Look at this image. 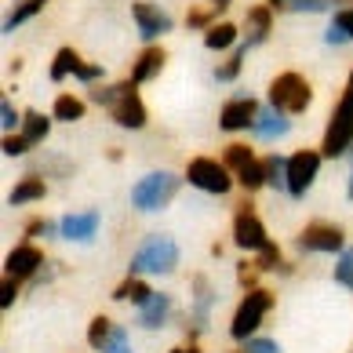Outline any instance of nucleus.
<instances>
[{
  "label": "nucleus",
  "mask_w": 353,
  "mask_h": 353,
  "mask_svg": "<svg viewBox=\"0 0 353 353\" xmlns=\"http://www.w3.org/2000/svg\"><path fill=\"white\" fill-rule=\"evenodd\" d=\"M91 102H95V106H106L113 124L128 128V132L146 128V106H142V99H139L135 81H121V84H110V88H91Z\"/></svg>",
  "instance_id": "1"
},
{
  "label": "nucleus",
  "mask_w": 353,
  "mask_h": 353,
  "mask_svg": "<svg viewBox=\"0 0 353 353\" xmlns=\"http://www.w3.org/2000/svg\"><path fill=\"white\" fill-rule=\"evenodd\" d=\"M179 266V244L168 237V233H150L146 241L139 244V252L132 255V266L128 273H157V277H168Z\"/></svg>",
  "instance_id": "2"
},
{
  "label": "nucleus",
  "mask_w": 353,
  "mask_h": 353,
  "mask_svg": "<svg viewBox=\"0 0 353 353\" xmlns=\"http://www.w3.org/2000/svg\"><path fill=\"white\" fill-rule=\"evenodd\" d=\"M182 190V179L175 172H150L132 186V208L135 212H161L175 201V193Z\"/></svg>",
  "instance_id": "3"
},
{
  "label": "nucleus",
  "mask_w": 353,
  "mask_h": 353,
  "mask_svg": "<svg viewBox=\"0 0 353 353\" xmlns=\"http://www.w3.org/2000/svg\"><path fill=\"white\" fill-rule=\"evenodd\" d=\"M273 310V292L270 288H248V295L241 299V306L233 310V321H230V335L244 343V339H252L259 332V324L266 321V313Z\"/></svg>",
  "instance_id": "4"
},
{
  "label": "nucleus",
  "mask_w": 353,
  "mask_h": 353,
  "mask_svg": "<svg viewBox=\"0 0 353 353\" xmlns=\"http://www.w3.org/2000/svg\"><path fill=\"white\" fill-rule=\"evenodd\" d=\"M310 102H313V88H310V81L303 73L288 70V73L273 77V84H270V106L273 110L295 117V113H306Z\"/></svg>",
  "instance_id": "5"
},
{
  "label": "nucleus",
  "mask_w": 353,
  "mask_h": 353,
  "mask_svg": "<svg viewBox=\"0 0 353 353\" xmlns=\"http://www.w3.org/2000/svg\"><path fill=\"white\" fill-rule=\"evenodd\" d=\"M350 146H353V91H343V99H339V106L332 113L328 128H324L321 153L335 161V157H343Z\"/></svg>",
  "instance_id": "6"
},
{
  "label": "nucleus",
  "mask_w": 353,
  "mask_h": 353,
  "mask_svg": "<svg viewBox=\"0 0 353 353\" xmlns=\"http://www.w3.org/2000/svg\"><path fill=\"white\" fill-rule=\"evenodd\" d=\"M186 182L204 190V193L222 197V193L233 190V172L222 161H215V157H193V161L186 164Z\"/></svg>",
  "instance_id": "7"
},
{
  "label": "nucleus",
  "mask_w": 353,
  "mask_h": 353,
  "mask_svg": "<svg viewBox=\"0 0 353 353\" xmlns=\"http://www.w3.org/2000/svg\"><path fill=\"white\" fill-rule=\"evenodd\" d=\"M295 248L306 255H339L346 248V233L335 222H310V226L295 237Z\"/></svg>",
  "instance_id": "8"
},
{
  "label": "nucleus",
  "mask_w": 353,
  "mask_h": 353,
  "mask_svg": "<svg viewBox=\"0 0 353 353\" xmlns=\"http://www.w3.org/2000/svg\"><path fill=\"white\" fill-rule=\"evenodd\" d=\"M321 157L317 150H299L288 157V197H295V201H303L310 186L317 182V172H321Z\"/></svg>",
  "instance_id": "9"
},
{
  "label": "nucleus",
  "mask_w": 353,
  "mask_h": 353,
  "mask_svg": "<svg viewBox=\"0 0 353 353\" xmlns=\"http://www.w3.org/2000/svg\"><path fill=\"white\" fill-rule=\"evenodd\" d=\"M233 244H237L241 252H263V248L270 244L266 226H263V219L255 215L252 201H244L237 208V215H233Z\"/></svg>",
  "instance_id": "10"
},
{
  "label": "nucleus",
  "mask_w": 353,
  "mask_h": 353,
  "mask_svg": "<svg viewBox=\"0 0 353 353\" xmlns=\"http://www.w3.org/2000/svg\"><path fill=\"white\" fill-rule=\"evenodd\" d=\"M88 343L91 350H99V353H132V339H128V328L124 324H117L110 317H91L88 324Z\"/></svg>",
  "instance_id": "11"
},
{
  "label": "nucleus",
  "mask_w": 353,
  "mask_h": 353,
  "mask_svg": "<svg viewBox=\"0 0 353 353\" xmlns=\"http://www.w3.org/2000/svg\"><path fill=\"white\" fill-rule=\"evenodd\" d=\"M132 19H135V30L146 44H157L164 33H172V15L157 4H146V0H135L132 4Z\"/></svg>",
  "instance_id": "12"
},
{
  "label": "nucleus",
  "mask_w": 353,
  "mask_h": 353,
  "mask_svg": "<svg viewBox=\"0 0 353 353\" xmlns=\"http://www.w3.org/2000/svg\"><path fill=\"white\" fill-rule=\"evenodd\" d=\"M44 263H48V259H44L41 248H33L30 241H26V244H19V248H11V252H8L4 270H8V277H15V281H30V277L41 273Z\"/></svg>",
  "instance_id": "13"
},
{
  "label": "nucleus",
  "mask_w": 353,
  "mask_h": 353,
  "mask_svg": "<svg viewBox=\"0 0 353 353\" xmlns=\"http://www.w3.org/2000/svg\"><path fill=\"white\" fill-rule=\"evenodd\" d=\"M212 306H215V292L208 288L204 273H197V277H193V310L186 313L190 335H201L208 328V321H212Z\"/></svg>",
  "instance_id": "14"
},
{
  "label": "nucleus",
  "mask_w": 353,
  "mask_h": 353,
  "mask_svg": "<svg viewBox=\"0 0 353 353\" xmlns=\"http://www.w3.org/2000/svg\"><path fill=\"white\" fill-rule=\"evenodd\" d=\"M255 117H259V102L252 95H237V99H230L226 106H222L219 128L222 132H244V128L255 124Z\"/></svg>",
  "instance_id": "15"
},
{
  "label": "nucleus",
  "mask_w": 353,
  "mask_h": 353,
  "mask_svg": "<svg viewBox=\"0 0 353 353\" xmlns=\"http://www.w3.org/2000/svg\"><path fill=\"white\" fill-rule=\"evenodd\" d=\"M270 33H273V8L266 4H255V8H248V15H244V44L241 48H259V44H266L270 41Z\"/></svg>",
  "instance_id": "16"
},
{
  "label": "nucleus",
  "mask_w": 353,
  "mask_h": 353,
  "mask_svg": "<svg viewBox=\"0 0 353 353\" xmlns=\"http://www.w3.org/2000/svg\"><path fill=\"white\" fill-rule=\"evenodd\" d=\"M99 212H70L66 219L59 222V237L77 241V244H88L91 237L99 233Z\"/></svg>",
  "instance_id": "17"
},
{
  "label": "nucleus",
  "mask_w": 353,
  "mask_h": 353,
  "mask_svg": "<svg viewBox=\"0 0 353 353\" xmlns=\"http://www.w3.org/2000/svg\"><path fill=\"white\" fill-rule=\"evenodd\" d=\"M168 317H172V295H168V292H153L150 299H146V303H142L139 306V324H142V328H164V324H168Z\"/></svg>",
  "instance_id": "18"
},
{
  "label": "nucleus",
  "mask_w": 353,
  "mask_h": 353,
  "mask_svg": "<svg viewBox=\"0 0 353 353\" xmlns=\"http://www.w3.org/2000/svg\"><path fill=\"white\" fill-rule=\"evenodd\" d=\"M164 66H168V51H164V48H157V44H150V48L135 59L132 81H135V84H150V81H157V77H161Z\"/></svg>",
  "instance_id": "19"
},
{
  "label": "nucleus",
  "mask_w": 353,
  "mask_h": 353,
  "mask_svg": "<svg viewBox=\"0 0 353 353\" xmlns=\"http://www.w3.org/2000/svg\"><path fill=\"white\" fill-rule=\"evenodd\" d=\"M252 132H255L259 139H284L288 132H292V121H288V113L266 106V110H259L255 124H252Z\"/></svg>",
  "instance_id": "20"
},
{
  "label": "nucleus",
  "mask_w": 353,
  "mask_h": 353,
  "mask_svg": "<svg viewBox=\"0 0 353 353\" xmlns=\"http://www.w3.org/2000/svg\"><path fill=\"white\" fill-rule=\"evenodd\" d=\"M150 295H153V288L146 281H139V273H128V277L113 288V303H135V306H142Z\"/></svg>",
  "instance_id": "21"
},
{
  "label": "nucleus",
  "mask_w": 353,
  "mask_h": 353,
  "mask_svg": "<svg viewBox=\"0 0 353 353\" xmlns=\"http://www.w3.org/2000/svg\"><path fill=\"white\" fill-rule=\"evenodd\" d=\"M48 193V186H44V179L41 175H22L19 179V186L8 193V204L11 208H19V204H37Z\"/></svg>",
  "instance_id": "22"
},
{
  "label": "nucleus",
  "mask_w": 353,
  "mask_h": 353,
  "mask_svg": "<svg viewBox=\"0 0 353 353\" xmlns=\"http://www.w3.org/2000/svg\"><path fill=\"white\" fill-rule=\"evenodd\" d=\"M81 55H77V48H59L55 51V59H51V70H48V77L51 81H66V77H77V70H81Z\"/></svg>",
  "instance_id": "23"
},
{
  "label": "nucleus",
  "mask_w": 353,
  "mask_h": 353,
  "mask_svg": "<svg viewBox=\"0 0 353 353\" xmlns=\"http://www.w3.org/2000/svg\"><path fill=\"white\" fill-rule=\"evenodd\" d=\"M237 37H241V26L215 22L212 30H204V48H208V51H226V48L237 44Z\"/></svg>",
  "instance_id": "24"
},
{
  "label": "nucleus",
  "mask_w": 353,
  "mask_h": 353,
  "mask_svg": "<svg viewBox=\"0 0 353 353\" xmlns=\"http://www.w3.org/2000/svg\"><path fill=\"white\" fill-rule=\"evenodd\" d=\"M48 132H51V117L37 113V110H26L22 113V135H26L30 146H41V142L48 139Z\"/></svg>",
  "instance_id": "25"
},
{
  "label": "nucleus",
  "mask_w": 353,
  "mask_h": 353,
  "mask_svg": "<svg viewBox=\"0 0 353 353\" xmlns=\"http://www.w3.org/2000/svg\"><path fill=\"white\" fill-rule=\"evenodd\" d=\"M48 8V0H19L15 8H11V15L4 19V33H15L22 22H30V19H37L41 11Z\"/></svg>",
  "instance_id": "26"
},
{
  "label": "nucleus",
  "mask_w": 353,
  "mask_h": 353,
  "mask_svg": "<svg viewBox=\"0 0 353 353\" xmlns=\"http://www.w3.org/2000/svg\"><path fill=\"white\" fill-rule=\"evenodd\" d=\"M273 11H303V15H321V11H332L335 0H266Z\"/></svg>",
  "instance_id": "27"
},
{
  "label": "nucleus",
  "mask_w": 353,
  "mask_h": 353,
  "mask_svg": "<svg viewBox=\"0 0 353 353\" xmlns=\"http://www.w3.org/2000/svg\"><path fill=\"white\" fill-rule=\"evenodd\" d=\"M51 117H55V121H62V124H77V121L84 117V102L77 99V95H59L55 106H51Z\"/></svg>",
  "instance_id": "28"
},
{
  "label": "nucleus",
  "mask_w": 353,
  "mask_h": 353,
  "mask_svg": "<svg viewBox=\"0 0 353 353\" xmlns=\"http://www.w3.org/2000/svg\"><path fill=\"white\" fill-rule=\"evenodd\" d=\"M266 186L288 193V157H277V153L266 157Z\"/></svg>",
  "instance_id": "29"
},
{
  "label": "nucleus",
  "mask_w": 353,
  "mask_h": 353,
  "mask_svg": "<svg viewBox=\"0 0 353 353\" xmlns=\"http://www.w3.org/2000/svg\"><path fill=\"white\" fill-rule=\"evenodd\" d=\"M248 161H255V150H252V146H244V142H230L226 153H222V164H226L233 175H237Z\"/></svg>",
  "instance_id": "30"
},
{
  "label": "nucleus",
  "mask_w": 353,
  "mask_h": 353,
  "mask_svg": "<svg viewBox=\"0 0 353 353\" xmlns=\"http://www.w3.org/2000/svg\"><path fill=\"white\" fill-rule=\"evenodd\" d=\"M244 55H248V48H241L237 44V51L222 62V66H215V81H222V84H230V81H237L241 77V70H244Z\"/></svg>",
  "instance_id": "31"
},
{
  "label": "nucleus",
  "mask_w": 353,
  "mask_h": 353,
  "mask_svg": "<svg viewBox=\"0 0 353 353\" xmlns=\"http://www.w3.org/2000/svg\"><path fill=\"white\" fill-rule=\"evenodd\" d=\"M237 182L244 190H259L266 186V161H248L241 172H237Z\"/></svg>",
  "instance_id": "32"
},
{
  "label": "nucleus",
  "mask_w": 353,
  "mask_h": 353,
  "mask_svg": "<svg viewBox=\"0 0 353 353\" xmlns=\"http://www.w3.org/2000/svg\"><path fill=\"white\" fill-rule=\"evenodd\" d=\"M215 15H219V11L212 4H208V8H190L186 11V26H190V30H212Z\"/></svg>",
  "instance_id": "33"
},
{
  "label": "nucleus",
  "mask_w": 353,
  "mask_h": 353,
  "mask_svg": "<svg viewBox=\"0 0 353 353\" xmlns=\"http://www.w3.org/2000/svg\"><path fill=\"white\" fill-rule=\"evenodd\" d=\"M335 281H339V284H346L350 292H353V248H343V252H339V263H335Z\"/></svg>",
  "instance_id": "34"
},
{
  "label": "nucleus",
  "mask_w": 353,
  "mask_h": 353,
  "mask_svg": "<svg viewBox=\"0 0 353 353\" xmlns=\"http://www.w3.org/2000/svg\"><path fill=\"white\" fill-rule=\"evenodd\" d=\"M255 266L263 270V273H266V270H284V273H288V266H284V259H281V248H277V244H266L263 252H259Z\"/></svg>",
  "instance_id": "35"
},
{
  "label": "nucleus",
  "mask_w": 353,
  "mask_h": 353,
  "mask_svg": "<svg viewBox=\"0 0 353 353\" xmlns=\"http://www.w3.org/2000/svg\"><path fill=\"white\" fill-rule=\"evenodd\" d=\"M0 124H4V135H11L15 128H22V113L11 106V99L0 102Z\"/></svg>",
  "instance_id": "36"
},
{
  "label": "nucleus",
  "mask_w": 353,
  "mask_h": 353,
  "mask_svg": "<svg viewBox=\"0 0 353 353\" xmlns=\"http://www.w3.org/2000/svg\"><path fill=\"white\" fill-rule=\"evenodd\" d=\"M59 226H55V222H51V219H30V222H26V237H51V233H55Z\"/></svg>",
  "instance_id": "37"
},
{
  "label": "nucleus",
  "mask_w": 353,
  "mask_h": 353,
  "mask_svg": "<svg viewBox=\"0 0 353 353\" xmlns=\"http://www.w3.org/2000/svg\"><path fill=\"white\" fill-rule=\"evenodd\" d=\"M0 150H4V157H22L26 150H30V142H26V135L19 132H11V135H4V146H0Z\"/></svg>",
  "instance_id": "38"
},
{
  "label": "nucleus",
  "mask_w": 353,
  "mask_h": 353,
  "mask_svg": "<svg viewBox=\"0 0 353 353\" xmlns=\"http://www.w3.org/2000/svg\"><path fill=\"white\" fill-rule=\"evenodd\" d=\"M244 353H281V346L273 339H244Z\"/></svg>",
  "instance_id": "39"
},
{
  "label": "nucleus",
  "mask_w": 353,
  "mask_h": 353,
  "mask_svg": "<svg viewBox=\"0 0 353 353\" xmlns=\"http://www.w3.org/2000/svg\"><path fill=\"white\" fill-rule=\"evenodd\" d=\"M77 81H81V84H99L102 81V66H95V62H81Z\"/></svg>",
  "instance_id": "40"
},
{
  "label": "nucleus",
  "mask_w": 353,
  "mask_h": 353,
  "mask_svg": "<svg viewBox=\"0 0 353 353\" xmlns=\"http://www.w3.org/2000/svg\"><path fill=\"white\" fill-rule=\"evenodd\" d=\"M332 22L339 26V30H346V37H350V44H353V8H339L335 15H332Z\"/></svg>",
  "instance_id": "41"
},
{
  "label": "nucleus",
  "mask_w": 353,
  "mask_h": 353,
  "mask_svg": "<svg viewBox=\"0 0 353 353\" xmlns=\"http://www.w3.org/2000/svg\"><path fill=\"white\" fill-rule=\"evenodd\" d=\"M324 44H332V48H343V44H350V37H346V30H339V26L332 22L328 30H324Z\"/></svg>",
  "instance_id": "42"
},
{
  "label": "nucleus",
  "mask_w": 353,
  "mask_h": 353,
  "mask_svg": "<svg viewBox=\"0 0 353 353\" xmlns=\"http://www.w3.org/2000/svg\"><path fill=\"white\" fill-rule=\"evenodd\" d=\"M15 299H19V281L8 277V281H4V295H0V306L11 310V303H15Z\"/></svg>",
  "instance_id": "43"
},
{
  "label": "nucleus",
  "mask_w": 353,
  "mask_h": 353,
  "mask_svg": "<svg viewBox=\"0 0 353 353\" xmlns=\"http://www.w3.org/2000/svg\"><path fill=\"white\" fill-rule=\"evenodd\" d=\"M208 4H212V8H215V11H219V15H222V11H226V8H230V4H233V0H208Z\"/></svg>",
  "instance_id": "44"
},
{
  "label": "nucleus",
  "mask_w": 353,
  "mask_h": 353,
  "mask_svg": "<svg viewBox=\"0 0 353 353\" xmlns=\"http://www.w3.org/2000/svg\"><path fill=\"white\" fill-rule=\"evenodd\" d=\"M172 353H201V350H197V343H186V346H175Z\"/></svg>",
  "instance_id": "45"
},
{
  "label": "nucleus",
  "mask_w": 353,
  "mask_h": 353,
  "mask_svg": "<svg viewBox=\"0 0 353 353\" xmlns=\"http://www.w3.org/2000/svg\"><path fill=\"white\" fill-rule=\"evenodd\" d=\"M346 197L353 201V172H350V186H346Z\"/></svg>",
  "instance_id": "46"
},
{
  "label": "nucleus",
  "mask_w": 353,
  "mask_h": 353,
  "mask_svg": "<svg viewBox=\"0 0 353 353\" xmlns=\"http://www.w3.org/2000/svg\"><path fill=\"white\" fill-rule=\"evenodd\" d=\"M335 4H343V8H353V0H335Z\"/></svg>",
  "instance_id": "47"
},
{
  "label": "nucleus",
  "mask_w": 353,
  "mask_h": 353,
  "mask_svg": "<svg viewBox=\"0 0 353 353\" xmlns=\"http://www.w3.org/2000/svg\"><path fill=\"white\" fill-rule=\"evenodd\" d=\"M346 91H353V73H350V81H346Z\"/></svg>",
  "instance_id": "48"
},
{
  "label": "nucleus",
  "mask_w": 353,
  "mask_h": 353,
  "mask_svg": "<svg viewBox=\"0 0 353 353\" xmlns=\"http://www.w3.org/2000/svg\"><path fill=\"white\" fill-rule=\"evenodd\" d=\"M237 353H244V350H237Z\"/></svg>",
  "instance_id": "49"
}]
</instances>
